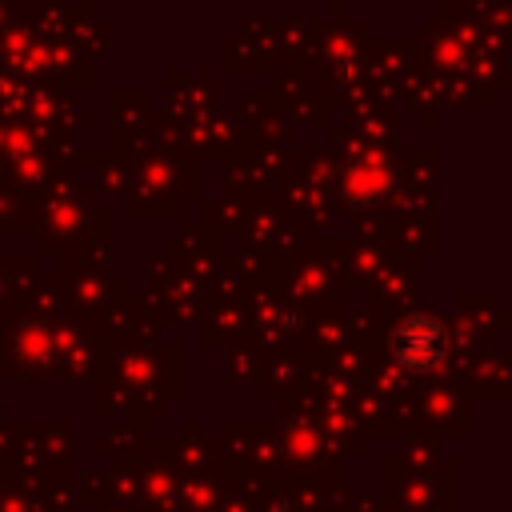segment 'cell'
Listing matches in <instances>:
<instances>
[{
	"instance_id": "6da1fadb",
	"label": "cell",
	"mask_w": 512,
	"mask_h": 512,
	"mask_svg": "<svg viewBox=\"0 0 512 512\" xmlns=\"http://www.w3.org/2000/svg\"><path fill=\"white\" fill-rule=\"evenodd\" d=\"M444 344H448L444 324H440L436 316H424V312H420V316H408V320L396 328V336H392L396 360H400L404 368H416V372L440 364Z\"/></svg>"
}]
</instances>
